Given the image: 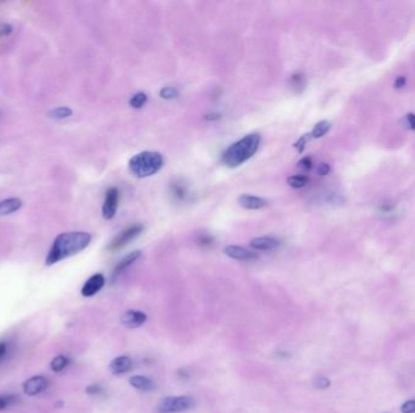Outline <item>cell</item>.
Listing matches in <instances>:
<instances>
[{"label": "cell", "instance_id": "obj_21", "mask_svg": "<svg viewBox=\"0 0 415 413\" xmlns=\"http://www.w3.org/2000/svg\"><path fill=\"white\" fill-rule=\"evenodd\" d=\"M308 183L307 176H290L288 178V184L293 188H303Z\"/></svg>", "mask_w": 415, "mask_h": 413}, {"label": "cell", "instance_id": "obj_28", "mask_svg": "<svg viewBox=\"0 0 415 413\" xmlns=\"http://www.w3.org/2000/svg\"><path fill=\"white\" fill-rule=\"evenodd\" d=\"M298 165L301 170H304V171H307V170H310L312 167V159L310 156L303 157V159L299 161Z\"/></svg>", "mask_w": 415, "mask_h": 413}, {"label": "cell", "instance_id": "obj_11", "mask_svg": "<svg viewBox=\"0 0 415 413\" xmlns=\"http://www.w3.org/2000/svg\"><path fill=\"white\" fill-rule=\"evenodd\" d=\"M238 201L239 205L247 208V210H260V208H264L267 205V200H265V199L248 194L241 195Z\"/></svg>", "mask_w": 415, "mask_h": 413}, {"label": "cell", "instance_id": "obj_29", "mask_svg": "<svg viewBox=\"0 0 415 413\" xmlns=\"http://www.w3.org/2000/svg\"><path fill=\"white\" fill-rule=\"evenodd\" d=\"M310 136H311V135H305V136H303V137H301V138L299 139V141L296 142V143H295V148H298L299 153H303V151H304V149H305L306 143H307V142H308V138H310Z\"/></svg>", "mask_w": 415, "mask_h": 413}, {"label": "cell", "instance_id": "obj_2", "mask_svg": "<svg viewBox=\"0 0 415 413\" xmlns=\"http://www.w3.org/2000/svg\"><path fill=\"white\" fill-rule=\"evenodd\" d=\"M260 135L250 133L236 143L231 144L222 154V162L228 167H237L256 153L260 146Z\"/></svg>", "mask_w": 415, "mask_h": 413}, {"label": "cell", "instance_id": "obj_19", "mask_svg": "<svg viewBox=\"0 0 415 413\" xmlns=\"http://www.w3.org/2000/svg\"><path fill=\"white\" fill-rule=\"evenodd\" d=\"M171 194H172V197L176 198L177 200H184V199L187 197L186 185H185L184 183L179 182V181H177L176 183H172Z\"/></svg>", "mask_w": 415, "mask_h": 413}, {"label": "cell", "instance_id": "obj_27", "mask_svg": "<svg viewBox=\"0 0 415 413\" xmlns=\"http://www.w3.org/2000/svg\"><path fill=\"white\" fill-rule=\"evenodd\" d=\"M14 28L9 23H0V37H9Z\"/></svg>", "mask_w": 415, "mask_h": 413}, {"label": "cell", "instance_id": "obj_24", "mask_svg": "<svg viewBox=\"0 0 415 413\" xmlns=\"http://www.w3.org/2000/svg\"><path fill=\"white\" fill-rule=\"evenodd\" d=\"M161 96L164 100H174L177 97V90L175 87H164L161 91Z\"/></svg>", "mask_w": 415, "mask_h": 413}, {"label": "cell", "instance_id": "obj_10", "mask_svg": "<svg viewBox=\"0 0 415 413\" xmlns=\"http://www.w3.org/2000/svg\"><path fill=\"white\" fill-rule=\"evenodd\" d=\"M146 320H147V315L145 313H142V311L129 310L123 314L120 321H122V324L125 325V326L131 327V329H135V327L141 326Z\"/></svg>", "mask_w": 415, "mask_h": 413}, {"label": "cell", "instance_id": "obj_7", "mask_svg": "<svg viewBox=\"0 0 415 413\" xmlns=\"http://www.w3.org/2000/svg\"><path fill=\"white\" fill-rule=\"evenodd\" d=\"M48 386L49 382L45 377H32V378H29L28 381L25 382V384H23V391L27 395H29V396H34V395L43 393V391L48 388Z\"/></svg>", "mask_w": 415, "mask_h": 413}, {"label": "cell", "instance_id": "obj_1", "mask_svg": "<svg viewBox=\"0 0 415 413\" xmlns=\"http://www.w3.org/2000/svg\"><path fill=\"white\" fill-rule=\"evenodd\" d=\"M91 235L86 232H69L56 236L46 256V264L53 265L60 260L79 254L89 246Z\"/></svg>", "mask_w": 415, "mask_h": 413}, {"label": "cell", "instance_id": "obj_33", "mask_svg": "<svg viewBox=\"0 0 415 413\" xmlns=\"http://www.w3.org/2000/svg\"><path fill=\"white\" fill-rule=\"evenodd\" d=\"M329 171H331V166H329L328 164H321L318 167V175H321V176H326V175L329 174Z\"/></svg>", "mask_w": 415, "mask_h": 413}, {"label": "cell", "instance_id": "obj_8", "mask_svg": "<svg viewBox=\"0 0 415 413\" xmlns=\"http://www.w3.org/2000/svg\"><path fill=\"white\" fill-rule=\"evenodd\" d=\"M105 285V276L102 274H95L91 278L87 279L82 288V295L84 297H91L96 295Z\"/></svg>", "mask_w": 415, "mask_h": 413}, {"label": "cell", "instance_id": "obj_35", "mask_svg": "<svg viewBox=\"0 0 415 413\" xmlns=\"http://www.w3.org/2000/svg\"><path fill=\"white\" fill-rule=\"evenodd\" d=\"M406 119L407 121H408L412 130H415V114H413V113H408V114L406 115Z\"/></svg>", "mask_w": 415, "mask_h": 413}, {"label": "cell", "instance_id": "obj_4", "mask_svg": "<svg viewBox=\"0 0 415 413\" xmlns=\"http://www.w3.org/2000/svg\"><path fill=\"white\" fill-rule=\"evenodd\" d=\"M193 405L190 396H167L159 402L158 410L161 413H176L188 410Z\"/></svg>", "mask_w": 415, "mask_h": 413}, {"label": "cell", "instance_id": "obj_17", "mask_svg": "<svg viewBox=\"0 0 415 413\" xmlns=\"http://www.w3.org/2000/svg\"><path fill=\"white\" fill-rule=\"evenodd\" d=\"M48 114L51 119H58V120H61V119H66V118L71 117V115L73 114V110H72L69 107L61 105V107H56V108H53L51 110H49Z\"/></svg>", "mask_w": 415, "mask_h": 413}, {"label": "cell", "instance_id": "obj_13", "mask_svg": "<svg viewBox=\"0 0 415 413\" xmlns=\"http://www.w3.org/2000/svg\"><path fill=\"white\" fill-rule=\"evenodd\" d=\"M278 245H279V241L271 236L255 237L250 241V246L255 250H260V251H270V250L276 249Z\"/></svg>", "mask_w": 415, "mask_h": 413}, {"label": "cell", "instance_id": "obj_23", "mask_svg": "<svg viewBox=\"0 0 415 413\" xmlns=\"http://www.w3.org/2000/svg\"><path fill=\"white\" fill-rule=\"evenodd\" d=\"M147 102V96L143 92H138V94L134 95L130 100V104L133 105L134 108L138 109V108H142L143 104Z\"/></svg>", "mask_w": 415, "mask_h": 413}, {"label": "cell", "instance_id": "obj_14", "mask_svg": "<svg viewBox=\"0 0 415 413\" xmlns=\"http://www.w3.org/2000/svg\"><path fill=\"white\" fill-rule=\"evenodd\" d=\"M23 203L19 198H9L0 201V216H7L16 212L22 207Z\"/></svg>", "mask_w": 415, "mask_h": 413}, {"label": "cell", "instance_id": "obj_9", "mask_svg": "<svg viewBox=\"0 0 415 413\" xmlns=\"http://www.w3.org/2000/svg\"><path fill=\"white\" fill-rule=\"evenodd\" d=\"M225 254L227 255L228 257L233 258V259L237 260H252L256 259L257 256L254 254V252L249 251V250L244 249L242 246H234V245H229V246L225 247Z\"/></svg>", "mask_w": 415, "mask_h": 413}, {"label": "cell", "instance_id": "obj_32", "mask_svg": "<svg viewBox=\"0 0 415 413\" xmlns=\"http://www.w3.org/2000/svg\"><path fill=\"white\" fill-rule=\"evenodd\" d=\"M291 84L295 87H301L304 86V78L300 74H295V76L291 77Z\"/></svg>", "mask_w": 415, "mask_h": 413}, {"label": "cell", "instance_id": "obj_36", "mask_svg": "<svg viewBox=\"0 0 415 413\" xmlns=\"http://www.w3.org/2000/svg\"><path fill=\"white\" fill-rule=\"evenodd\" d=\"M199 241H200V244H203V245H210L211 241H213V239H211V236L204 235L203 237H200Z\"/></svg>", "mask_w": 415, "mask_h": 413}, {"label": "cell", "instance_id": "obj_12", "mask_svg": "<svg viewBox=\"0 0 415 413\" xmlns=\"http://www.w3.org/2000/svg\"><path fill=\"white\" fill-rule=\"evenodd\" d=\"M133 368V361L129 356H118L110 363V370L114 374H123Z\"/></svg>", "mask_w": 415, "mask_h": 413}, {"label": "cell", "instance_id": "obj_22", "mask_svg": "<svg viewBox=\"0 0 415 413\" xmlns=\"http://www.w3.org/2000/svg\"><path fill=\"white\" fill-rule=\"evenodd\" d=\"M17 402V397L15 395H0V410H6L7 407L12 406Z\"/></svg>", "mask_w": 415, "mask_h": 413}, {"label": "cell", "instance_id": "obj_5", "mask_svg": "<svg viewBox=\"0 0 415 413\" xmlns=\"http://www.w3.org/2000/svg\"><path fill=\"white\" fill-rule=\"evenodd\" d=\"M142 229V226H133L130 227V228L125 229L119 235L115 236V239L108 245V250H110V251H118V250H120L122 247H124L125 245H128L131 240H134L136 236L140 235Z\"/></svg>", "mask_w": 415, "mask_h": 413}, {"label": "cell", "instance_id": "obj_15", "mask_svg": "<svg viewBox=\"0 0 415 413\" xmlns=\"http://www.w3.org/2000/svg\"><path fill=\"white\" fill-rule=\"evenodd\" d=\"M140 256H141L140 251H134V252H130L129 255H126V256L123 258V259L120 260L117 265H115L114 270H113V279L118 278V276L124 272L126 268L130 267V265L133 264V263L135 262V260L138 259Z\"/></svg>", "mask_w": 415, "mask_h": 413}, {"label": "cell", "instance_id": "obj_31", "mask_svg": "<svg viewBox=\"0 0 415 413\" xmlns=\"http://www.w3.org/2000/svg\"><path fill=\"white\" fill-rule=\"evenodd\" d=\"M86 393L89 395H99L102 393V388L99 384H91L86 388Z\"/></svg>", "mask_w": 415, "mask_h": 413}, {"label": "cell", "instance_id": "obj_25", "mask_svg": "<svg viewBox=\"0 0 415 413\" xmlns=\"http://www.w3.org/2000/svg\"><path fill=\"white\" fill-rule=\"evenodd\" d=\"M331 386V381L326 377H318V378L314 381V387L318 389H327Z\"/></svg>", "mask_w": 415, "mask_h": 413}, {"label": "cell", "instance_id": "obj_6", "mask_svg": "<svg viewBox=\"0 0 415 413\" xmlns=\"http://www.w3.org/2000/svg\"><path fill=\"white\" fill-rule=\"evenodd\" d=\"M118 204H119V190L117 188H110L106 193L105 203L102 206V216L105 219H111L114 217Z\"/></svg>", "mask_w": 415, "mask_h": 413}, {"label": "cell", "instance_id": "obj_26", "mask_svg": "<svg viewBox=\"0 0 415 413\" xmlns=\"http://www.w3.org/2000/svg\"><path fill=\"white\" fill-rule=\"evenodd\" d=\"M402 413H415V400L406 401L401 406Z\"/></svg>", "mask_w": 415, "mask_h": 413}, {"label": "cell", "instance_id": "obj_37", "mask_svg": "<svg viewBox=\"0 0 415 413\" xmlns=\"http://www.w3.org/2000/svg\"><path fill=\"white\" fill-rule=\"evenodd\" d=\"M219 118V115L218 114H211V115H207V119L208 120H213V119H218Z\"/></svg>", "mask_w": 415, "mask_h": 413}, {"label": "cell", "instance_id": "obj_3", "mask_svg": "<svg viewBox=\"0 0 415 413\" xmlns=\"http://www.w3.org/2000/svg\"><path fill=\"white\" fill-rule=\"evenodd\" d=\"M163 156L157 152H142L129 161V169L134 176L145 178L157 174L163 166Z\"/></svg>", "mask_w": 415, "mask_h": 413}, {"label": "cell", "instance_id": "obj_20", "mask_svg": "<svg viewBox=\"0 0 415 413\" xmlns=\"http://www.w3.org/2000/svg\"><path fill=\"white\" fill-rule=\"evenodd\" d=\"M67 365H68V359L63 355H58L51 361L50 366L54 372H61V371L67 367Z\"/></svg>", "mask_w": 415, "mask_h": 413}, {"label": "cell", "instance_id": "obj_34", "mask_svg": "<svg viewBox=\"0 0 415 413\" xmlns=\"http://www.w3.org/2000/svg\"><path fill=\"white\" fill-rule=\"evenodd\" d=\"M406 82L407 80L404 77H397L396 81H394V87H396V89H402V87H404Z\"/></svg>", "mask_w": 415, "mask_h": 413}, {"label": "cell", "instance_id": "obj_30", "mask_svg": "<svg viewBox=\"0 0 415 413\" xmlns=\"http://www.w3.org/2000/svg\"><path fill=\"white\" fill-rule=\"evenodd\" d=\"M7 353H9V345L5 342H0V362L6 359Z\"/></svg>", "mask_w": 415, "mask_h": 413}, {"label": "cell", "instance_id": "obj_18", "mask_svg": "<svg viewBox=\"0 0 415 413\" xmlns=\"http://www.w3.org/2000/svg\"><path fill=\"white\" fill-rule=\"evenodd\" d=\"M329 129H331V123H329V121H327V120L319 121V123L316 124V126H314V129H313V131H312L311 136L313 138L323 137V136L326 135L327 132H328Z\"/></svg>", "mask_w": 415, "mask_h": 413}, {"label": "cell", "instance_id": "obj_16", "mask_svg": "<svg viewBox=\"0 0 415 413\" xmlns=\"http://www.w3.org/2000/svg\"><path fill=\"white\" fill-rule=\"evenodd\" d=\"M129 382H130V384L134 387V388L138 389V390H142V391L152 390L154 387L153 382H152L151 379L147 378V377H143V376H133V377H130Z\"/></svg>", "mask_w": 415, "mask_h": 413}]
</instances>
